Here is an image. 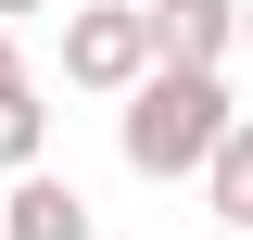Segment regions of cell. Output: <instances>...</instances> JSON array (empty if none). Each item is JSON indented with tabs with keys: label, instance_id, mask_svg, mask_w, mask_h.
<instances>
[{
	"label": "cell",
	"instance_id": "obj_9",
	"mask_svg": "<svg viewBox=\"0 0 253 240\" xmlns=\"http://www.w3.org/2000/svg\"><path fill=\"white\" fill-rule=\"evenodd\" d=\"M241 51H253V0H241Z\"/></svg>",
	"mask_w": 253,
	"mask_h": 240
},
{
	"label": "cell",
	"instance_id": "obj_6",
	"mask_svg": "<svg viewBox=\"0 0 253 240\" xmlns=\"http://www.w3.org/2000/svg\"><path fill=\"white\" fill-rule=\"evenodd\" d=\"M38 152H51V101L13 76V89H0V177H38Z\"/></svg>",
	"mask_w": 253,
	"mask_h": 240
},
{
	"label": "cell",
	"instance_id": "obj_11",
	"mask_svg": "<svg viewBox=\"0 0 253 240\" xmlns=\"http://www.w3.org/2000/svg\"><path fill=\"white\" fill-rule=\"evenodd\" d=\"M139 13H152V0H139Z\"/></svg>",
	"mask_w": 253,
	"mask_h": 240
},
{
	"label": "cell",
	"instance_id": "obj_1",
	"mask_svg": "<svg viewBox=\"0 0 253 240\" xmlns=\"http://www.w3.org/2000/svg\"><path fill=\"white\" fill-rule=\"evenodd\" d=\"M228 76H203V63H152L139 89H126V114H114V152H126V177H203L228 152Z\"/></svg>",
	"mask_w": 253,
	"mask_h": 240
},
{
	"label": "cell",
	"instance_id": "obj_5",
	"mask_svg": "<svg viewBox=\"0 0 253 240\" xmlns=\"http://www.w3.org/2000/svg\"><path fill=\"white\" fill-rule=\"evenodd\" d=\"M203 202H215V228H228V240H253V114L228 126V152L203 164Z\"/></svg>",
	"mask_w": 253,
	"mask_h": 240
},
{
	"label": "cell",
	"instance_id": "obj_7",
	"mask_svg": "<svg viewBox=\"0 0 253 240\" xmlns=\"http://www.w3.org/2000/svg\"><path fill=\"white\" fill-rule=\"evenodd\" d=\"M13 76H26V63H13V26H0V89H13Z\"/></svg>",
	"mask_w": 253,
	"mask_h": 240
},
{
	"label": "cell",
	"instance_id": "obj_10",
	"mask_svg": "<svg viewBox=\"0 0 253 240\" xmlns=\"http://www.w3.org/2000/svg\"><path fill=\"white\" fill-rule=\"evenodd\" d=\"M203 240H228V228H203Z\"/></svg>",
	"mask_w": 253,
	"mask_h": 240
},
{
	"label": "cell",
	"instance_id": "obj_3",
	"mask_svg": "<svg viewBox=\"0 0 253 240\" xmlns=\"http://www.w3.org/2000/svg\"><path fill=\"white\" fill-rule=\"evenodd\" d=\"M89 228H101V215H89V190H76V177H51V164L0 190V240H89Z\"/></svg>",
	"mask_w": 253,
	"mask_h": 240
},
{
	"label": "cell",
	"instance_id": "obj_8",
	"mask_svg": "<svg viewBox=\"0 0 253 240\" xmlns=\"http://www.w3.org/2000/svg\"><path fill=\"white\" fill-rule=\"evenodd\" d=\"M13 13H51V0H0V26H13Z\"/></svg>",
	"mask_w": 253,
	"mask_h": 240
},
{
	"label": "cell",
	"instance_id": "obj_4",
	"mask_svg": "<svg viewBox=\"0 0 253 240\" xmlns=\"http://www.w3.org/2000/svg\"><path fill=\"white\" fill-rule=\"evenodd\" d=\"M152 38H165V63L228 76V51H241V0H152Z\"/></svg>",
	"mask_w": 253,
	"mask_h": 240
},
{
	"label": "cell",
	"instance_id": "obj_2",
	"mask_svg": "<svg viewBox=\"0 0 253 240\" xmlns=\"http://www.w3.org/2000/svg\"><path fill=\"white\" fill-rule=\"evenodd\" d=\"M152 63H165V38H152V13H139V0H89V13H63V89L126 101Z\"/></svg>",
	"mask_w": 253,
	"mask_h": 240
}]
</instances>
